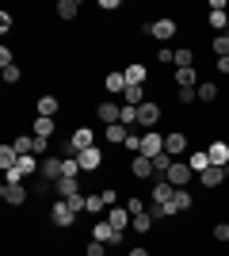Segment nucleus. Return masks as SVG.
Returning a JSON list of instances; mask_svg holds the SVG:
<instances>
[{
	"mask_svg": "<svg viewBox=\"0 0 229 256\" xmlns=\"http://www.w3.org/2000/svg\"><path fill=\"white\" fill-rule=\"evenodd\" d=\"M126 256H149V248H142V245H138V248H130Z\"/></svg>",
	"mask_w": 229,
	"mask_h": 256,
	"instance_id": "3c124183",
	"label": "nucleus"
},
{
	"mask_svg": "<svg viewBox=\"0 0 229 256\" xmlns=\"http://www.w3.org/2000/svg\"><path fill=\"white\" fill-rule=\"evenodd\" d=\"M57 96H38V115H46V118H54L57 115Z\"/></svg>",
	"mask_w": 229,
	"mask_h": 256,
	"instance_id": "cd10ccee",
	"label": "nucleus"
},
{
	"mask_svg": "<svg viewBox=\"0 0 229 256\" xmlns=\"http://www.w3.org/2000/svg\"><path fill=\"white\" fill-rule=\"evenodd\" d=\"M180 104H199V88H180Z\"/></svg>",
	"mask_w": 229,
	"mask_h": 256,
	"instance_id": "a19ab883",
	"label": "nucleus"
},
{
	"mask_svg": "<svg viewBox=\"0 0 229 256\" xmlns=\"http://www.w3.org/2000/svg\"><path fill=\"white\" fill-rule=\"evenodd\" d=\"M176 31H180V27H176V20H168V16H161L157 23H149V34H153V38H161V42L176 38Z\"/></svg>",
	"mask_w": 229,
	"mask_h": 256,
	"instance_id": "20e7f679",
	"label": "nucleus"
},
{
	"mask_svg": "<svg viewBox=\"0 0 229 256\" xmlns=\"http://www.w3.org/2000/svg\"><path fill=\"white\" fill-rule=\"evenodd\" d=\"M103 134H107V142H115V146H126V138H130V126L115 122V126H103Z\"/></svg>",
	"mask_w": 229,
	"mask_h": 256,
	"instance_id": "aec40b11",
	"label": "nucleus"
},
{
	"mask_svg": "<svg viewBox=\"0 0 229 256\" xmlns=\"http://www.w3.org/2000/svg\"><path fill=\"white\" fill-rule=\"evenodd\" d=\"M130 172L138 176V180H149L153 172H157V164H153V157H145V153H138V157L130 160Z\"/></svg>",
	"mask_w": 229,
	"mask_h": 256,
	"instance_id": "6e6552de",
	"label": "nucleus"
},
{
	"mask_svg": "<svg viewBox=\"0 0 229 256\" xmlns=\"http://www.w3.org/2000/svg\"><path fill=\"white\" fill-rule=\"evenodd\" d=\"M76 160H80V168H84V172H99V168H103V153H99V146L84 150V153H80Z\"/></svg>",
	"mask_w": 229,
	"mask_h": 256,
	"instance_id": "1a4fd4ad",
	"label": "nucleus"
},
{
	"mask_svg": "<svg viewBox=\"0 0 229 256\" xmlns=\"http://www.w3.org/2000/svg\"><path fill=\"white\" fill-rule=\"evenodd\" d=\"M80 172H84V168H80V160H76V157H65V164H61V176H65V180H76Z\"/></svg>",
	"mask_w": 229,
	"mask_h": 256,
	"instance_id": "473e14b6",
	"label": "nucleus"
},
{
	"mask_svg": "<svg viewBox=\"0 0 229 256\" xmlns=\"http://www.w3.org/2000/svg\"><path fill=\"white\" fill-rule=\"evenodd\" d=\"M122 76H126V84H145V65H126V69H122Z\"/></svg>",
	"mask_w": 229,
	"mask_h": 256,
	"instance_id": "b1692460",
	"label": "nucleus"
},
{
	"mask_svg": "<svg viewBox=\"0 0 229 256\" xmlns=\"http://www.w3.org/2000/svg\"><path fill=\"white\" fill-rule=\"evenodd\" d=\"M226 176H229V164H210V168L199 176V184H203V188H218Z\"/></svg>",
	"mask_w": 229,
	"mask_h": 256,
	"instance_id": "0eeeda50",
	"label": "nucleus"
},
{
	"mask_svg": "<svg viewBox=\"0 0 229 256\" xmlns=\"http://www.w3.org/2000/svg\"><path fill=\"white\" fill-rule=\"evenodd\" d=\"M50 222H54L57 230H73V222H76V214L69 210V203H65V199H57V203L50 206Z\"/></svg>",
	"mask_w": 229,
	"mask_h": 256,
	"instance_id": "7ed1b4c3",
	"label": "nucleus"
},
{
	"mask_svg": "<svg viewBox=\"0 0 229 256\" xmlns=\"http://www.w3.org/2000/svg\"><path fill=\"white\" fill-rule=\"evenodd\" d=\"M61 164H65V157H42V168H38V172H42V176H46V180H61Z\"/></svg>",
	"mask_w": 229,
	"mask_h": 256,
	"instance_id": "4468645a",
	"label": "nucleus"
},
{
	"mask_svg": "<svg viewBox=\"0 0 229 256\" xmlns=\"http://www.w3.org/2000/svg\"><path fill=\"white\" fill-rule=\"evenodd\" d=\"M46 150H50V142H46V138H34V157H50Z\"/></svg>",
	"mask_w": 229,
	"mask_h": 256,
	"instance_id": "a18cd8bd",
	"label": "nucleus"
},
{
	"mask_svg": "<svg viewBox=\"0 0 229 256\" xmlns=\"http://www.w3.org/2000/svg\"><path fill=\"white\" fill-rule=\"evenodd\" d=\"M54 130H57L54 118H46V115L34 118V138H46V142H50V134H54Z\"/></svg>",
	"mask_w": 229,
	"mask_h": 256,
	"instance_id": "4be33fe9",
	"label": "nucleus"
},
{
	"mask_svg": "<svg viewBox=\"0 0 229 256\" xmlns=\"http://www.w3.org/2000/svg\"><path fill=\"white\" fill-rule=\"evenodd\" d=\"M187 150V134H164V153L168 157H180Z\"/></svg>",
	"mask_w": 229,
	"mask_h": 256,
	"instance_id": "a211bd4d",
	"label": "nucleus"
},
{
	"mask_svg": "<svg viewBox=\"0 0 229 256\" xmlns=\"http://www.w3.org/2000/svg\"><path fill=\"white\" fill-rule=\"evenodd\" d=\"M199 100H203V104H214V100H218V84L203 80V84H199Z\"/></svg>",
	"mask_w": 229,
	"mask_h": 256,
	"instance_id": "72a5a7b5",
	"label": "nucleus"
},
{
	"mask_svg": "<svg viewBox=\"0 0 229 256\" xmlns=\"http://www.w3.org/2000/svg\"><path fill=\"white\" fill-rule=\"evenodd\" d=\"M176 84L180 88H199V73L195 69H176Z\"/></svg>",
	"mask_w": 229,
	"mask_h": 256,
	"instance_id": "393cba45",
	"label": "nucleus"
},
{
	"mask_svg": "<svg viewBox=\"0 0 229 256\" xmlns=\"http://www.w3.org/2000/svg\"><path fill=\"white\" fill-rule=\"evenodd\" d=\"M88 214H99V210H107V203H103V195H88Z\"/></svg>",
	"mask_w": 229,
	"mask_h": 256,
	"instance_id": "4c0bfd02",
	"label": "nucleus"
},
{
	"mask_svg": "<svg viewBox=\"0 0 229 256\" xmlns=\"http://www.w3.org/2000/svg\"><path fill=\"white\" fill-rule=\"evenodd\" d=\"M210 27H214V31H222V34L229 31V12H226V4H222V0H210Z\"/></svg>",
	"mask_w": 229,
	"mask_h": 256,
	"instance_id": "39448f33",
	"label": "nucleus"
},
{
	"mask_svg": "<svg viewBox=\"0 0 229 256\" xmlns=\"http://www.w3.org/2000/svg\"><path fill=\"white\" fill-rule=\"evenodd\" d=\"M11 146H15V153H19V157H27V153H34V134H19Z\"/></svg>",
	"mask_w": 229,
	"mask_h": 256,
	"instance_id": "7c9ffc66",
	"label": "nucleus"
},
{
	"mask_svg": "<svg viewBox=\"0 0 229 256\" xmlns=\"http://www.w3.org/2000/svg\"><path fill=\"white\" fill-rule=\"evenodd\" d=\"M96 115H99V122H103V126H115V122H122V107H119V104H99Z\"/></svg>",
	"mask_w": 229,
	"mask_h": 256,
	"instance_id": "ddd939ff",
	"label": "nucleus"
},
{
	"mask_svg": "<svg viewBox=\"0 0 229 256\" xmlns=\"http://www.w3.org/2000/svg\"><path fill=\"white\" fill-rule=\"evenodd\" d=\"M134 122H138V107L122 104V126H134Z\"/></svg>",
	"mask_w": 229,
	"mask_h": 256,
	"instance_id": "ea45409f",
	"label": "nucleus"
},
{
	"mask_svg": "<svg viewBox=\"0 0 229 256\" xmlns=\"http://www.w3.org/2000/svg\"><path fill=\"white\" fill-rule=\"evenodd\" d=\"M92 146H96V130L80 126V130H73V138H69L65 157H80V153H84V150H92Z\"/></svg>",
	"mask_w": 229,
	"mask_h": 256,
	"instance_id": "f257e3e1",
	"label": "nucleus"
},
{
	"mask_svg": "<svg viewBox=\"0 0 229 256\" xmlns=\"http://www.w3.org/2000/svg\"><path fill=\"white\" fill-rule=\"evenodd\" d=\"M138 122H142V126H157V122H161V104H149V100H145V104L138 107Z\"/></svg>",
	"mask_w": 229,
	"mask_h": 256,
	"instance_id": "9b49d317",
	"label": "nucleus"
},
{
	"mask_svg": "<svg viewBox=\"0 0 229 256\" xmlns=\"http://www.w3.org/2000/svg\"><path fill=\"white\" fill-rule=\"evenodd\" d=\"M207 168H210V153H207V150L191 153V172H195V176H203Z\"/></svg>",
	"mask_w": 229,
	"mask_h": 256,
	"instance_id": "bb28decb",
	"label": "nucleus"
},
{
	"mask_svg": "<svg viewBox=\"0 0 229 256\" xmlns=\"http://www.w3.org/2000/svg\"><path fill=\"white\" fill-rule=\"evenodd\" d=\"M107 222L115 226V230H122V234H126V230H130V222H134V214L126 210V206H111V210H107Z\"/></svg>",
	"mask_w": 229,
	"mask_h": 256,
	"instance_id": "9d476101",
	"label": "nucleus"
},
{
	"mask_svg": "<svg viewBox=\"0 0 229 256\" xmlns=\"http://www.w3.org/2000/svg\"><path fill=\"white\" fill-rule=\"evenodd\" d=\"M218 73H222V76L229 73V58H218Z\"/></svg>",
	"mask_w": 229,
	"mask_h": 256,
	"instance_id": "8fccbe9b",
	"label": "nucleus"
},
{
	"mask_svg": "<svg viewBox=\"0 0 229 256\" xmlns=\"http://www.w3.org/2000/svg\"><path fill=\"white\" fill-rule=\"evenodd\" d=\"M142 153L145 157H161L164 153V138L161 134H142Z\"/></svg>",
	"mask_w": 229,
	"mask_h": 256,
	"instance_id": "2eb2a0df",
	"label": "nucleus"
},
{
	"mask_svg": "<svg viewBox=\"0 0 229 256\" xmlns=\"http://www.w3.org/2000/svg\"><path fill=\"white\" fill-rule=\"evenodd\" d=\"M187 206H191V192H184V188H176L172 203H164V218H172V214H184Z\"/></svg>",
	"mask_w": 229,
	"mask_h": 256,
	"instance_id": "423d86ee",
	"label": "nucleus"
},
{
	"mask_svg": "<svg viewBox=\"0 0 229 256\" xmlns=\"http://www.w3.org/2000/svg\"><path fill=\"white\" fill-rule=\"evenodd\" d=\"M157 62L161 65H176V50L172 46H161V50H157Z\"/></svg>",
	"mask_w": 229,
	"mask_h": 256,
	"instance_id": "58836bf2",
	"label": "nucleus"
},
{
	"mask_svg": "<svg viewBox=\"0 0 229 256\" xmlns=\"http://www.w3.org/2000/svg\"><path fill=\"white\" fill-rule=\"evenodd\" d=\"M4 80H8V84H15V80H19V69H15V65H8V69H4Z\"/></svg>",
	"mask_w": 229,
	"mask_h": 256,
	"instance_id": "09e8293b",
	"label": "nucleus"
},
{
	"mask_svg": "<svg viewBox=\"0 0 229 256\" xmlns=\"http://www.w3.org/2000/svg\"><path fill=\"white\" fill-rule=\"evenodd\" d=\"M103 88H107L111 96H119V92H126V76H122V73H107V80H103Z\"/></svg>",
	"mask_w": 229,
	"mask_h": 256,
	"instance_id": "a878e982",
	"label": "nucleus"
},
{
	"mask_svg": "<svg viewBox=\"0 0 229 256\" xmlns=\"http://www.w3.org/2000/svg\"><path fill=\"white\" fill-rule=\"evenodd\" d=\"M0 195H4V203L19 206L23 199H27V188H23V184H4V188H0Z\"/></svg>",
	"mask_w": 229,
	"mask_h": 256,
	"instance_id": "dca6fc26",
	"label": "nucleus"
},
{
	"mask_svg": "<svg viewBox=\"0 0 229 256\" xmlns=\"http://www.w3.org/2000/svg\"><path fill=\"white\" fill-rule=\"evenodd\" d=\"M207 153H210V164H229V146L226 142H210Z\"/></svg>",
	"mask_w": 229,
	"mask_h": 256,
	"instance_id": "6ab92c4d",
	"label": "nucleus"
},
{
	"mask_svg": "<svg viewBox=\"0 0 229 256\" xmlns=\"http://www.w3.org/2000/svg\"><path fill=\"white\" fill-rule=\"evenodd\" d=\"M15 164H19V153H15V146H4V150H0V168L8 172V168H15Z\"/></svg>",
	"mask_w": 229,
	"mask_h": 256,
	"instance_id": "c85d7f7f",
	"label": "nucleus"
},
{
	"mask_svg": "<svg viewBox=\"0 0 229 256\" xmlns=\"http://www.w3.org/2000/svg\"><path fill=\"white\" fill-rule=\"evenodd\" d=\"M122 104H130V107H142L145 104V84H126V92H122Z\"/></svg>",
	"mask_w": 229,
	"mask_h": 256,
	"instance_id": "412c9836",
	"label": "nucleus"
},
{
	"mask_svg": "<svg viewBox=\"0 0 229 256\" xmlns=\"http://www.w3.org/2000/svg\"><path fill=\"white\" fill-rule=\"evenodd\" d=\"M0 65H4V69H8V65H15V58H11L8 46H0Z\"/></svg>",
	"mask_w": 229,
	"mask_h": 256,
	"instance_id": "de8ad7c7",
	"label": "nucleus"
},
{
	"mask_svg": "<svg viewBox=\"0 0 229 256\" xmlns=\"http://www.w3.org/2000/svg\"><path fill=\"white\" fill-rule=\"evenodd\" d=\"M153 164H157V172H161V180L168 176V168L176 164V157H168V153H161V157H153Z\"/></svg>",
	"mask_w": 229,
	"mask_h": 256,
	"instance_id": "c9c22d12",
	"label": "nucleus"
},
{
	"mask_svg": "<svg viewBox=\"0 0 229 256\" xmlns=\"http://www.w3.org/2000/svg\"><path fill=\"white\" fill-rule=\"evenodd\" d=\"M84 256H107V245H99V241H92V245H88V252Z\"/></svg>",
	"mask_w": 229,
	"mask_h": 256,
	"instance_id": "49530a36",
	"label": "nucleus"
},
{
	"mask_svg": "<svg viewBox=\"0 0 229 256\" xmlns=\"http://www.w3.org/2000/svg\"><path fill=\"white\" fill-rule=\"evenodd\" d=\"M214 54H218V58H229V31L214 38Z\"/></svg>",
	"mask_w": 229,
	"mask_h": 256,
	"instance_id": "e433bc0d",
	"label": "nucleus"
},
{
	"mask_svg": "<svg viewBox=\"0 0 229 256\" xmlns=\"http://www.w3.org/2000/svg\"><path fill=\"white\" fill-rule=\"evenodd\" d=\"M54 192L61 195V199H73V195H80V184H76V180H65V176H61V180L54 184Z\"/></svg>",
	"mask_w": 229,
	"mask_h": 256,
	"instance_id": "5701e85b",
	"label": "nucleus"
},
{
	"mask_svg": "<svg viewBox=\"0 0 229 256\" xmlns=\"http://www.w3.org/2000/svg\"><path fill=\"white\" fill-rule=\"evenodd\" d=\"M176 69H195V54L187 50V46H180V50H176Z\"/></svg>",
	"mask_w": 229,
	"mask_h": 256,
	"instance_id": "2f4dec72",
	"label": "nucleus"
},
{
	"mask_svg": "<svg viewBox=\"0 0 229 256\" xmlns=\"http://www.w3.org/2000/svg\"><path fill=\"white\" fill-rule=\"evenodd\" d=\"M92 241H99V245H107V248H115V245H122V230H115V226L103 218V222L92 226Z\"/></svg>",
	"mask_w": 229,
	"mask_h": 256,
	"instance_id": "f03ea898",
	"label": "nucleus"
},
{
	"mask_svg": "<svg viewBox=\"0 0 229 256\" xmlns=\"http://www.w3.org/2000/svg\"><path fill=\"white\" fill-rule=\"evenodd\" d=\"M76 12H80V4H76V0H61V4H57V16H61V20H73Z\"/></svg>",
	"mask_w": 229,
	"mask_h": 256,
	"instance_id": "f704fd0d",
	"label": "nucleus"
},
{
	"mask_svg": "<svg viewBox=\"0 0 229 256\" xmlns=\"http://www.w3.org/2000/svg\"><path fill=\"white\" fill-rule=\"evenodd\" d=\"M164 180L172 184V188H184V184H191V164H180V160H176L172 168H168V176H164Z\"/></svg>",
	"mask_w": 229,
	"mask_h": 256,
	"instance_id": "f8f14e48",
	"label": "nucleus"
},
{
	"mask_svg": "<svg viewBox=\"0 0 229 256\" xmlns=\"http://www.w3.org/2000/svg\"><path fill=\"white\" fill-rule=\"evenodd\" d=\"M149 195H153V203H161V206H164V203H172L176 188H172L168 180H157V184H153V192H149Z\"/></svg>",
	"mask_w": 229,
	"mask_h": 256,
	"instance_id": "f3484780",
	"label": "nucleus"
},
{
	"mask_svg": "<svg viewBox=\"0 0 229 256\" xmlns=\"http://www.w3.org/2000/svg\"><path fill=\"white\" fill-rule=\"evenodd\" d=\"M122 206H126L130 214H145V203H142V199H134V195H130V199H126Z\"/></svg>",
	"mask_w": 229,
	"mask_h": 256,
	"instance_id": "79ce46f5",
	"label": "nucleus"
},
{
	"mask_svg": "<svg viewBox=\"0 0 229 256\" xmlns=\"http://www.w3.org/2000/svg\"><path fill=\"white\" fill-rule=\"evenodd\" d=\"M153 226H157V222H153V218H149V210H145V214H134V222H130V230H134V234H149Z\"/></svg>",
	"mask_w": 229,
	"mask_h": 256,
	"instance_id": "c756f323",
	"label": "nucleus"
},
{
	"mask_svg": "<svg viewBox=\"0 0 229 256\" xmlns=\"http://www.w3.org/2000/svg\"><path fill=\"white\" fill-rule=\"evenodd\" d=\"M214 241H222V245L229 241V226H226V222H218V226H214Z\"/></svg>",
	"mask_w": 229,
	"mask_h": 256,
	"instance_id": "c03bdc74",
	"label": "nucleus"
},
{
	"mask_svg": "<svg viewBox=\"0 0 229 256\" xmlns=\"http://www.w3.org/2000/svg\"><path fill=\"white\" fill-rule=\"evenodd\" d=\"M126 150L138 157V153H142V134H130V138H126Z\"/></svg>",
	"mask_w": 229,
	"mask_h": 256,
	"instance_id": "37998d69",
	"label": "nucleus"
}]
</instances>
